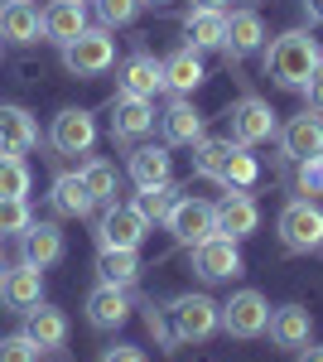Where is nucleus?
I'll list each match as a JSON object with an SVG mask.
<instances>
[{
    "mask_svg": "<svg viewBox=\"0 0 323 362\" xmlns=\"http://www.w3.org/2000/svg\"><path fill=\"white\" fill-rule=\"evenodd\" d=\"M319 58H323V49L309 29H285L266 49V78H275L280 87H304L309 73L319 68Z\"/></svg>",
    "mask_w": 323,
    "mask_h": 362,
    "instance_id": "1",
    "label": "nucleus"
},
{
    "mask_svg": "<svg viewBox=\"0 0 323 362\" xmlns=\"http://www.w3.org/2000/svg\"><path fill=\"white\" fill-rule=\"evenodd\" d=\"M164 314H169L174 343H203V338H213L222 329V305L213 295H179Z\"/></svg>",
    "mask_w": 323,
    "mask_h": 362,
    "instance_id": "2",
    "label": "nucleus"
},
{
    "mask_svg": "<svg viewBox=\"0 0 323 362\" xmlns=\"http://www.w3.org/2000/svg\"><path fill=\"white\" fill-rule=\"evenodd\" d=\"M280 242H285V251H299V256L323 251V208H319V198H290V203L280 208Z\"/></svg>",
    "mask_w": 323,
    "mask_h": 362,
    "instance_id": "3",
    "label": "nucleus"
},
{
    "mask_svg": "<svg viewBox=\"0 0 323 362\" xmlns=\"http://www.w3.org/2000/svg\"><path fill=\"white\" fill-rule=\"evenodd\" d=\"M116 63V39L107 29H82L73 44H63V68L73 78H97Z\"/></svg>",
    "mask_w": 323,
    "mask_h": 362,
    "instance_id": "4",
    "label": "nucleus"
},
{
    "mask_svg": "<svg viewBox=\"0 0 323 362\" xmlns=\"http://www.w3.org/2000/svg\"><path fill=\"white\" fill-rule=\"evenodd\" d=\"M164 227H169V237H174L179 247L193 251L198 242L217 237V203H208V198H179L174 213L164 218Z\"/></svg>",
    "mask_w": 323,
    "mask_h": 362,
    "instance_id": "5",
    "label": "nucleus"
},
{
    "mask_svg": "<svg viewBox=\"0 0 323 362\" xmlns=\"http://www.w3.org/2000/svg\"><path fill=\"white\" fill-rule=\"evenodd\" d=\"M222 329L232 338H261L270 329V305L261 290H237L227 305H222Z\"/></svg>",
    "mask_w": 323,
    "mask_h": 362,
    "instance_id": "6",
    "label": "nucleus"
},
{
    "mask_svg": "<svg viewBox=\"0 0 323 362\" xmlns=\"http://www.w3.org/2000/svg\"><path fill=\"white\" fill-rule=\"evenodd\" d=\"M227 126H232V140H237V145H246V150H251V145H261V140H270L275 131H280L266 97H242V102H232Z\"/></svg>",
    "mask_w": 323,
    "mask_h": 362,
    "instance_id": "7",
    "label": "nucleus"
},
{
    "mask_svg": "<svg viewBox=\"0 0 323 362\" xmlns=\"http://www.w3.org/2000/svg\"><path fill=\"white\" fill-rule=\"evenodd\" d=\"M0 305L15 309V314H29L34 305H44V271L34 261L5 266V276H0Z\"/></svg>",
    "mask_w": 323,
    "mask_h": 362,
    "instance_id": "8",
    "label": "nucleus"
},
{
    "mask_svg": "<svg viewBox=\"0 0 323 362\" xmlns=\"http://www.w3.org/2000/svg\"><path fill=\"white\" fill-rule=\"evenodd\" d=\"M145 232H150V223L135 213L131 203H107V213H102V223H97V247H131V251H140Z\"/></svg>",
    "mask_w": 323,
    "mask_h": 362,
    "instance_id": "9",
    "label": "nucleus"
},
{
    "mask_svg": "<svg viewBox=\"0 0 323 362\" xmlns=\"http://www.w3.org/2000/svg\"><path fill=\"white\" fill-rule=\"evenodd\" d=\"M280 150L290 155V160H319L323 155V112L314 107V112H299L290 116L285 126H280Z\"/></svg>",
    "mask_w": 323,
    "mask_h": 362,
    "instance_id": "10",
    "label": "nucleus"
},
{
    "mask_svg": "<svg viewBox=\"0 0 323 362\" xmlns=\"http://www.w3.org/2000/svg\"><path fill=\"white\" fill-rule=\"evenodd\" d=\"M193 271L203 280H237L242 276V251H237V242L232 237H208V242H198L193 247Z\"/></svg>",
    "mask_w": 323,
    "mask_h": 362,
    "instance_id": "11",
    "label": "nucleus"
},
{
    "mask_svg": "<svg viewBox=\"0 0 323 362\" xmlns=\"http://www.w3.org/2000/svg\"><path fill=\"white\" fill-rule=\"evenodd\" d=\"M256 227H261L256 198L246 194V189H227V198L217 203V232L232 237V242H246V237H256Z\"/></svg>",
    "mask_w": 323,
    "mask_h": 362,
    "instance_id": "12",
    "label": "nucleus"
},
{
    "mask_svg": "<svg viewBox=\"0 0 323 362\" xmlns=\"http://www.w3.org/2000/svg\"><path fill=\"white\" fill-rule=\"evenodd\" d=\"M49 140H54L58 155H87L92 140H97V121H92V112H82V107H68V112L54 116Z\"/></svg>",
    "mask_w": 323,
    "mask_h": 362,
    "instance_id": "13",
    "label": "nucleus"
},
{
    "mask_svg": "<svg viewBox=\"0 0 323 362\" xmlns=\"http://www.w3.org/2000/svg\"><path fill=\"white\" fill-rule=\"evenodd\" d=\"M155 102L150 97H116V107H111V136L116 140H140L145 131H155Z\"/></svg>",
    "mask_w": 323,
    "mask_h": 362,
    "instance_id": "14",
    "label": "nucleus"
},
{
    "mask_svg": "<svg viewBox=\"0 0 323 362\" xmlns=\"http://www.w3.org/2000/svg\"><path fill=\"white\" fill-rule=\"evenodd\" d=\"M44 34V10L34 0H5L0 5V39L5 44H34Z\"/></svg>",
    "mask_w": 323,
    "mask_h": 362,
    "instance_id": "15",
    "label": "nucleus"
},
{
    "mask_svg": "<svg viewBox=\"0 0 323 362\" xmlns=\"http://www.w3.org/2000/svg\"><path fill=\"white\" fill-rule=\"evenodd\" d=\"M126 319H131V295H126L121 285H97V290L87 295V324H92V329L111 334V329H121Z\"/></svg>",
    "mask_w": 323,
    "mask_h": 362,
    "instance_id": "16",
    "label": "nucleus"
},
{
    "mask_svg": "<svg viewBox=\"0 0 323 362\" xmlns=\"http://www.w3.org/2000/svg\"><path fill=\"white\" fill-rule=\"evenodd\" d=\"M39 145V126L25 107L0 102V155H29Z\"/></svg>",
    "mask_w": 323,
    "mask_h": 362,
    "instance_id": "17",
    "label": "nucleus"
},
{
    "mask_svg": "<svg viewBox=\"0 0 323 362\" xmlns=\"http://www.w3.org/2000/svg\"><path fill=\"white\" fill-rule=\"evenodd\" d=\"M160 131H164V145H198L203 140V116L189 97H174L160 112Z\"/></svg>",
    "mask_w": 323,
    "mask_h": 362,
    "instance_id": "18",
    "label": "nucleus"
},
{
    "mask_svg": "<svg viewBox=\"0 0 323 362\" xmlns=\"http://www.w3.org/2000/svg\"><path fill=\"white\" fill-rule=\"evenodd\" d=\"M82 29H87V10H82V0H49L44 5V39L49 44H73Z\"/></svg>",
    "mask_w": 323,
    "mask_h": 362,
    "instance_id": "19",
    "label": "nucleus"
},
{
    "mask_svg": "<svg viewBox=\"0 0 323 362\" xmlns=\"http://www.w3.org/2000/svg\"><path fill=\"white\" fill-rule=\"evenodd\" d=\"M121 92L126 97H150L155 102V92L164 87V68H160V58L155 54H131L126 63H121Z\"/></svg>",
    "mask_w": 323,
    "mask_h": 362,
    "instance_id": "20",
    "label": "nucleus"
},
{
    "mask_svg": "<svg viewBox=\"0 0 323 362\" xmlns=\"http://www.w3.org/2000/svg\"><path fill=\"white\" fill-rule=\"evenodd\" d=\"M160 68H164V87H169L174 97H193V92L203 87V78H208L203 58L193 54V49H179V54L160 58Z\"/></svg>",
    "mask_w": 323,
    "mask_h": 362,
    "instance_id": "21",
    "label": "nucleus"
},
{
    "mask_svg": "<svg viewBox=\"0 0 323 362\" xmlns=\"http://www.w3.org/2000/svg\"><path fill=\"white\" fill-rule=\"evenodd\" d=\"M261 44H266L261 15H256V10H232V15H227V39H222L227 58H246V54H256Z\"/></svg>",
    "mask_w": 323,
    "mask_h": 362,
    "instance_id": "22",
    "label": "nucleus"
},
{
    "mask_svg": "<svg viewBox=\"0 0 323 362\" xmlns=\"http://www.w3.org/2000/svg\"><path fill=\"white\" fill-rule=\"evenodd\" d=\"M309 338H314V319H309V309L285 305V309H275V314H270V343H275V348L299 353Z\"/></svg>",
    "mask_w": 323,
    "mask_h": 362,
    "instance_id": "23",
    "label": "nucleus"
},
{
    "mask_svg": "<svg viewBox=\"0 0 323 362\" xmlns=\"http://www.w3.org/2000/svg\"><path fill=\"white\" fill-rule=\"evenodd\" d=\"M25 334L34 338L39 353H58V348L68 343V319H63V309H54V305H34Z\"/></svg>",
    "mask_w": 323,
    "mask_h": 362,
    "instance_id": "24",
    "label": "nucleus"
},
{
    "mask_svg": "<svg viewBox=\"0 0 323 362\" xmlns=\"http://www.w3.org/2000/svg\"><path fill=\"white\" fill-rule=\"evenodd\" d=\"M97 280H102V285H121V290H131L135 280H140V251H131V247H102V251H97Z\"/></svg>",
    "mask_w": 323,
    "mask_h": 362,
    "instance_id": "25",
    "label": "nucleus"
},
{
    "mask_svg": "<svg viewBox=\"0 0 323 362\" xmlns=\"http://www.w3.org/2000/svg\"><path fill=\"white\" fill-rule=\"evenodd\" d=\"M49 203H54L58 218H87L92 208H97V198L87 194V184H82V174H58L54 189H49Z\"/></svg>",
    "mask_w": 323,
    "mask_h": 362,
    "instance_id": "26",
    "label": "nucleus"
},
{
    "mask_svg": "<svg viewBox=\"0 0 323 362\" xmlns=\"http://www.w3.org/2000/svg\"><path fill=\"white\" fill-rule=\"evenodd\" d=\"M131 179L140 189H150V184H169V174H174V155L164 150V145H140L131 150Z\"/></svg>",
    "mask_w": 323,
    "mask_h": 362,
    "instance_id": "27",
    "label": "nucleus"
},
{
    "mask_svg": "<svg viewBox=\"0 0 323 362\" xmlns=\"http://www.w3.org/2000/svg\"><path fill=\"white\" fill-rule=\"evenodd\" d=\"M184 34H189L193 54H203V49H222V39H227V10H189Z\"/></svg>",
    "mask_w": 323,
    "mask_h": 362,
    "instance_id": "28",
    "label": "nucleus"
},
{
    "mask_svg": "<svg viewBox=\"0 0 323 362\" xmlns=\"http://www.w3.org/2000/svg\"><path fill=\"white\" fill-rule=\"evenodd\" d=\"M25 261H34L39 271L63 261V232L54 223H29L25 227Z\"/></svg>",
    "mask_w": 323,
    "mask_h": 362,
    "instance_id": "29",
    "label": "nucleus"
},
{
    "mask_svg": "<svg viewBox=\"0 0 323 362\" xmlns=\"http://www.w3.org/2000/svg\"><path fill=\"white\" fill-rule=\"evenodd\" d=\"M232 150H237V140H213L203 136L198 145H193V174L198 179H222V169H227V160H232Z\"/></svg>",
    "mask_w": 323,
    "mask_h": 362,
    "instance_id": "30",
    "label": "nucleus"
},
{
    "mask_svg": "<svg viewBox=\"0 0 323 362\" xmlns=\"http://www.w3.org/2000/svg\"><path fill=\"white\" fill-rule=\"evenodd\" d=\"M174 203H179V189H174V184H150V189H140V194L131 198V208L145 223H164V218L174 213Z\"/></svg>",
    "mask_w": 323,
    "mask_h": 362,
    "instance_id": "31",
    "label": "nucleus"
},
{
    "mask_svg": "<svg viewBox=\"0 0 323 362\" xmlns=\"http://www.w3.org/2000/svg\"><path fill=\"white\" fill-rule=\"evenodd\" d=\"M261 179V160L246 150V145H237L232 150V160H227V169H222V179L217 184H227V189H251Z\"/></svg>",
    "mask_w": 323,
    "mask_h": 362,
    "instance_id": "32",
    "label": "nucleus"
},
{
    "mask_svg": "<svg viewBox=\"0 0 323 362\" xmlns=\"http://www.w3.org/2000/svg\"><path fill=\"white\" fill-rule=\"evenodd\" d=\"M29 184H34V174H29L25 155H0V198H29Z\"/></svg>",
    "mask_w": 323,
    "mask_h": 362,
    "instance_id": "33",
    "label": "nucleus"
},
{
    "mask_svg": "<svg viewBox=\"0 0 323 362\" xmlns=\"http://www.w3.org/2000/svg\"><path fill=\"white\" fill-rule=\"evenodd\" d=\"M78 174H82L87 194L97 198V203H116V165H107V160H87Z\"/></svg>",
    "mask_w": 323,
    "mask_h": 362,
    "instance_id": "34",
    "label": "nucleus"
},
{
    "mask_svg": "<svg viewBox=\"0 0 323 362\" xmlns=\"http://www.w3.org/2000/svg\"><path fill=\"white\" fill-rule=\"evenodd\" d=\"M34 223L25 198H0V242L5 237H25V227Z\"/></svg>",
    "mask_w": 323,
    "mask_h": 362,
    "instance_id": "35",
    "label": "nucleus"
},
{
    "mask_svg": "<svg viewBox=\"0 0 323 362\" xmlns=\"http://www.w3.org/2000/svg\"><path fill=\"white\" fill-rule=\"evenodd\" d=\"M97 15H102V29H121L140 15V0H97Z\"/></svg>",
    "mask_w": 323,
    "mask_h": 362,
    "instance_id": "36",
    "label": "nucleus"
},
{
    "mask_svg": "<svg viewBox=\"0 0 323 362\" xmlns=\"http://www.w3.org/2000/svg\"><path fill=\"white\" fill-rule=\"evenodd\" d=\"M0 362H39V348L29 334H10L0 338Z\"/></svg>",
    "mask_w": 323,
    "mask_h": 362,
    "instance_id": "37",
    "label": "nucleus"
},
{
    "mask_svg": "<svg viewBox=\"0 0 323 362\" xmlns=\"http://www.w3.org/2000/svg\"><path fill=\"white\" fill-rule=\"evenodd\" d=\"M295 184H299V194H304V198H323V165H319V160H299Z\"/></svg>",
    "mask_w": 323,
    "mask_h": 362,
    "instance_id": "38",
    "label": "nucleus"
},
{
    "mask_svg": "<svg viewBox=\"0 0 323 362\" xmlns=\"http://www.w3.org/2000/svg\"><path fill=\"white\" fill-rule=\"evenodd\" d=\"M145 329L155 334V343H164V348H174V329H169V314L155 305H145Z\"/></svg>",
    "mask_w": 323,
    "mask_h": 362,
    "instance_id": "39",
    "label": "nucleus"
},
{
    "mask_svg": "<svg viewBox=\"0 0 323 362\" xmlns=\"http://www.w3.org/2000/svg\"><path fill=\"white\" fill-rule=\"evenodd\" d=\"M299 92L309 97V107H319V112H323V58H319V68L309 73V83L299 87Z\"/></svg>",
    "mask_w": 323,
    "mask_h": 362,
    "instance_id": "40",
    "label": "nucleus"
},
{
    "mask_svg": "<svg viewBox=\"0 0 323 362\" xmlns=\"http://www.w3.org/2000/svg\"><path fill=\"white\" fill-rule=\"evenodd\" d=\"M102 362H145V353L135 343H111L107 353H102Z\"/></svg>",
    "mask_w": 323,
    "mask_h": 362,
    "instance_id": "41",
    "label": "nucleus"
},
{
    "mask_svg": "<svg viewBox=\"0 0 323 362\" xmlns=\"http://www.w3.org/2000/svg\"><path fill=\"white\" fill-rule=\"evenodd\" d=\"M295 362H323V343H314V338H309V343L299 348V358H295Z\"/></svg>",
    "mask_w": 323,
    "mask_h": 362,
    "instance_id": "42",
    "label": "nucleus"
},
{
    "mask_svg": "<svg viewBox=\"0 0 323 362\" xmlns=\"http://www.w3.org/2000/svg\"><path fill=\"white\" fill-rule=\"evenodd\" d=\"M304 15H309L314 25H323V0H304Z\"/></svg>",
    "mask_w": 323,
    "mask_h": 362,
    "instance_id": "43",
    "label": "nucleus"
},
{
    "mask_svg": "<svg viewBox=\"0 0 323 362\" xmlns=\"http://www.w3.org/2000/svg\"><path fill=\"white\" fill-rule=\"evenodd\" d=\"M193 10H227V0H193Z\"/></svg>",
    "mask_w": 323,
    "mask_h": 362,
    "instance_id": "44",
    "label": "nucleus"
},
{
    "mask_svg": "<svg viewBox=\"0 0 323 362\" xmlns=\"http://www.w3.org/2000/svg\"><path fill=\"white\" fill-rule=\"evenodd\" d=\"M5 266H10V261H5V251H0V276H5Z\"/></svg>",
    "mask_w": 323,
    "mask_h": 362,
    "instance_id": "45",
    "label": "nucleus"
},
{
    "mask_svg": "<svg viewBox=\"0 0 323 362\" xmlns=\"http://www.w3.org/2000/svg\"><path fill=\"white\" fill-rule=\"evenodd\" d=\"M140 5H164V0H140Z\"/></svg>",
    "mask_w": 323,
    "mask_h": 362,
    "instance_id": "46",
    "label": "nucleus"
},
{
    "mask_svg": "<svg viewBox=\"0 0 323 362\" xmlns=\"http://www.w3.org/2000/svg\"><path fill=\"white\" fill-rule=\"evenodd\" d=\"M319 165H323V155H319Z\"/></svg>",
    "mask_w": 323,
    "mask_h": 362,
    "instance_id": "47",
    "label": "nucleus"
}]
</instances>
